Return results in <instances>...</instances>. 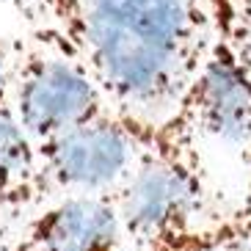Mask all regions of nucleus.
<instances>
[{
    "instance_id": "nucleus-1",
    "label": "nucleus",
    "mask_w": 251,
    "mask_h": 251,
    "mask_svg": "<svg viewBox=\"0 0 251 251\" xmlns=\"http://www.w3.org/2000/svg\"><path fill=\"white\" fill-rule=\"evenodd\" d=\"M42 28L122 113L163 122L218 39L213 0H36Z\"/></svg>"
},
{
    "instance_id": "nucleus-2",
    "label": "nucleus",
    "mask_w": 251,
    "mask_h": 251,
    "mask_svg": "<svg viewBox=\"0 0 251 251\" xmlns=\"http://www.w3.org/2000/svg\"><path fill=\"white\" fill-rule=\"evenodd\" d=\"M196 138L199 133L177 108L155 125L135 171L113 193L125 237L135 249L171 232L199 226L207 185Z\"/></svg>"
},
{
    "instance_id": "nucleus-3",
    "label": "nucleus",
    "mask_w": 251,
    "mask_h": 251,
    "mask_svg": "<svg viewBox=\"0 0 251 251\" xmlns=\"http://www.w3.org/2000/svg\"><path fill=\"white\" fill-rule=\"evenodd\" d=\"M8 105L36 147L113 111L86 67L45 28L14 50Z\"/></svg>"
},
{
    "instance_id": "nucleus-4",
    "label": "nucleus",
    "mask_w": 251,
    "mask_h": 251,
    "mask_svg": "<svg viewBox=\"0 0 251 251\" xmlns=\"http://www.w3.org/2000/svg\"><path fill=\"white\" fill-rule=\"evenodd\" d=\"M155 125L157 122L113 108L89 125L39 144L45 191L67 196H113L135 171Z\"/></svg>"
},
{
    "instance_id": "nucleus-5",
    "label": "nucleus",
    "mask_w": 251,
    "mask_h": 251,
    "mask_svg": "<svg viewBox=\"0 0 251 251\" xmlns=\"http://www.w3.org/2000/svg\"><path fill=\"white\" fill-rule=\"evenodd\" d=\"M179 111L199 135L235 147L251 144V75L221 36L210 47Z\"/></svg>"
},
{
    "instance_id": "nucleus-6",
    "label": "nucleus",
    "mask_w": 251,
    "mask_h": 251,
    "mask_svg": "<svg viewBox=\"0 0 251 251\" xmlns=\"http://www.w3.org/2000/svg\"><path fill=\"white\" fill-rule=\"evenodd\" d=\"M113 196H64L25 226L11 251H122Z\"/></svg>"
},
{
    "instance_id": "nucleus-7",
    "label": "nucleus",
    "mask_w": 251,
    "mask_h": 251,
    "mask_svg": "<svg viewBox=\"0 0 251 251\" xmlns=\"http://www.w3.org/2000/svg\"><path fill=\"white\" fill-rule=\"evenodd\" d=\"M47 196L42 182L39 149L23 130L11 105L0 102V204L14 215Z\"/></svg>"
},
{
    "instance_id": "nucleus-8",
    "label": "nucleus",
    "mask_w": 251,
    "mask_h": 251,
    "mask_svg": "<svg viewBox=\"0 0 251 251\" xmlns=\"http://www.w3.org/2000/svg\"><path fill=\"white\" fill-rule=\"evenodd\" d=\"M138 251H251V215L243 207L224 221L171 232Z\"/></svg>"
},
{
    "instance_id": "nucleus-9",
    "label": "nucleus",
    "mask_w": 251,
    "mask_h": 251,
    "mask_svg": "<svg viewBox=\"0 0 251 251\" xmlns=\"http://www.w3.org/2000/svg\"><path fill=\"white\" fill-rule=\"evenodd\" d=\"M218 36L232 47L237 61L251 75V0H232L215 8Z\"/></svg>"
},
{
    "instance_id": "nucleus-10",
    "label": "nucleus",
    "mask_w": 251,
    "mask_h": 251,
    "mask_svg": "<svg viewBox=\"0 0 251 251\" xmlns=\"http://www.w3.org/2000/svg\"><path fill=\"white\" fill-rule=\"evenodd\" d=\"M11 67H14V47H8L6 42H0V102H8Z\"/></svg>"
},
{
    "instance_id": "nucleus-11",
    "label": "nucleus",
    "mask_w": 251,
    "mask_h": 251,
    "mask_svg": "<svg viewBox=\"0 0 251 251\" xmlns=\"http://www.w3.org/2000/svg\"><path fill=\"white\" fill-rule=\"evenodd\" d=\"M20 8H28V11H36V0H14Z\"/></svg>"
},
{
    "instance_id": "nucleus-12",
    "label": "nucleus",
    "mask_w": 251,
    "mask_h": 251,
    "mask_svg": "<svg viewBox=\"0 0 251 251\" xmlns=\"http://www.w3.org/2000/svg\"><path fill=\"white\" fill-rule=\"evenodd\" d=\"M246 160H249V166H251V144L246 147ZM246 204H251V191H249V199H246Z\"/></svg>"
},
{
    "instance_id": "nucleus-13",
    "label": "nucleus",
    "mask_w": 251,
    "mask_h": 251,
    "mask_svg": "<svg viewBox=\"0 0 251 251\" xmlns=\"http://www.w3.org/2000/svg\"><path fill=\"white\" fill-rule=\"evenodd\" d=\"M226 3H232V0H213V8H218V6H226Z\"/></svg>"
},
{
    "instance_id": "nucleus-14",
    "label": "nucleus",
    "mask_w": 251,
    "mask_h": 251,
    "mask_svg": "<svg viewBox=\"0 0 251 251\" xmlns=\"http://www.w3.org/2000/svg\"><path fill=\"white\" fill-rule=\"evenodd\" d=\"M3 215L6 213H3V204H0V229H3Z\"/></svg>"
},
{
    "instance_id": "nucleus-15",
    "label": "nucleus",
    "mask_w": 251,
    "mask_h": 251,
    "mask_svg": "<svg viewBox=\"0 0 251 251\" xmlns=\"http://www.w3.org/2000/svg\"><path fill=\"white\" fill-rule=\"evenodd\" d=\"M243 207H246V213H249V215H251V204H243Z\"/></svg>"
}]
</instances>
